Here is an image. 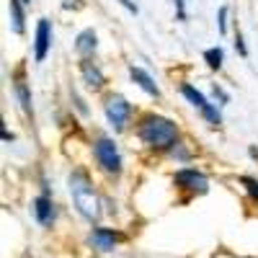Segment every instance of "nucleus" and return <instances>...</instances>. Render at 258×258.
Here are the masks:
<instances>
[{
  "instance_id": "obj_1",
  "label": "nucleus",
  "mask_w": 258,
  "mask_h": 258,
  "mask_svg": "<svg viewBox=\"0 0 258 258\" xmlns=\"http://www.w3.org/2000/svg\"><path fill=\"white\" fill-rule=\"evenodd\" d=\"M137 135H140V140L145 145L165 150V147H170V145L176 142L178 129H176L173 121L165 119V116H145L140 121V126H137Z\"/></svg>"
},
{
  "instance_id": "obj_2",
  "label": "nucleus",
  "mask_w": 258,
  "mask_h": 258,
  "mask_svg": "<svg viewBox=\"0 0 258 258\" xmlns=\"http://www.w3.org/2000/svg\"><path fill=\"white\" fill-rule=\"evenodd\" d=\"M70 194H73V202L78 207V212L83 214L85 220L96 222L101 217V202L96 197V191L91 186V178L83 173V170H73L70 176Z\"/></svg>"
},
{
  "instance_id": "obj_3",
  "label": "nucleus",
  "mask_w": 258,
  "mask_h": 258,
  "mask_svg": "<svg viewBox=\"0 0 258 258\" xmlns=\"http://www.w3.org/2000/svg\"><path fill=\"white\" fill-rule=\"evenodd\" d=\"M93 153H96L98 165L106 170V173H119L121 170V155H119L116 142L111 137H98L96 145H93Z\"/></svg>"
},
{
  "instance_id": "obj_4",
  "label": "nucleus",
  "mask_w": 258,
  "mask_h": 258,
  "mask_svg": "<svg viewBox=\"0 0 258 258\" xmlns=\"http://www.w3.org/2000/svg\"><path fill=\"white\" fill-rule=\"evenodd\" d=\"M181 93L191 101V106H197V109L204 114V119L209 121V124H214V126H217L220 121H222V116H220V111L217 109H214V106L204 98V93L202 91H197V88H194V85H188V83H183L181 85Z\"/></svg>"
},
{
  "instance_id": "obj_5",
  "label": "nucleus",
  "mask_w": 258,
  "mask_h": 258,
  "mask_svg": "<svg viewBox=\"0 0 258 258\" xmlns=\"http://www.w3.org/2000/svg\"><path fill=\"white\" fill-rule=\"evenodd\" d=\"M129 114H132V103H126V98L111 96L106 101V116H109L114 129H124L126 121H129Z\"/></svg>"
},
{
  "instance_id": "obj_6",
  "label": "nucleus",
  "mask_w": 258,
  "mask_h": 258,
  "mask_svg": "<svg viewBox=\"0 0 258 258\" xmlns=\"http://www.w3.org/2000/svg\"><path fill=\"white\" fill-rule=\"evenodd\" d=\"M173 181H176V186H181V188H191V191H199V194H204V191L209 188L207 176L199 173L197 168H181Z\"/></svg>"
},
{
  "instance_id": "obj_7",
  "label": "nucleus",
  "mask_w": 258,
  "mask_h": 258,
  "mask_svg": "<svg viewBox=\"0 0 258 258\" xmlns=\"http://www.w3.org/2000/svg\"><path fill=\"white\" fill-rule=\"evenodd\" d=\"M49 44H52V24L47 18H41L36 24V41H34V59L36 62H44Z\"/></svg>"
},
{
  "instance_id": "obj_8",
  "label": "nucleus",
  "mask_w": 258,
  "mask_h": 258,
  "mask_svg": "<svg viewBox=\"0 0 258 258\" xmlns=\"http://www.w3.org/2000/svg\"><path fill=\"white\" fill-rule=\"evenodd\" d=\"M34 214H36V220L41 225H52V220H54V204H52V199L47 197V194H44V197H36Z\"/></svg>"
},
{
  "instance_id": "obj_9",
  "label": "nucleus",
  "mask_w": 258,
  "mask_h": 258,
  "mask_svg": "<svg viewBox=\"0 0 258 258\" xmlns=\"http://www.w3.org/2000/svg\"><path fill=\"white\" fill-rule=\"evenodd\" d=\"M129 75H132V80L140 85V88L145 91V93H150V96H160V88H158V85L153 83V78H150L142 68H135V64H132V68H129Z\"/></svg>"
},
{
  "instance_id": "obj_10",
  "label": "nucleus",
  "mask_w": 258,
  "mask_h": 258,
  "mask_svg": "<svg viewBox=\"0 0 258 258\" xmlns=\"http://www.w3.org/2000/svg\"><path fill=\"white\" fill-rule=\"evenodd\" d=\"M80 73H83V80L88 83V88H101V85L106 83V80H103V73L96 68L91 59H83V62H80Z\"/></svg>"
},
{
  "instance_id": "obj_11",
  "label": "nucleus",
  "mask_w": 258,
  "mask_h": 258,
  "mask_svg": "<svg viewBox=\"0 0 258 258\" xmlns=\"http://www.w3.org/2000/svg\"><path fill=\"white\" fill-rule=\"evenodd\" d=\"M91 240H93L96 248H101V250H111V248L116 245V240H119V232L106 230V227H96L93 235H91Z\"/></svg>"
},
{
  "instance_id": "obj_12",
  "label": "nucleus",
  "mask_w": 258,
  "mask_h": 258,
  "mask_svg": "<svg viewBox=\"0 0 258 258\" xmlns=\"http://www.w3.org/2000/svg\"><path fill=\"white\" fill-rule=\"evenodd\" d=\"M96 47H98V41H96V31H93V29H85V31L78 34V39H75V49H78L80 54H91Z\"/></svg>"
},
{
  "instance_id": "obj_13",
  "label": "nucleus",
  "mask_w": 258,
  "mask_h": 258,
  "mask_svg": "<svg viewBox=\"0 0 258 258\" xmlns=\"http://www.w3.org/2000/svg\"><path fill=\"white\" fill-rule=\"evenodd\" d=\"M8 8H11V26H13V31L16 34H24V29H26V16H24V6H21V0H11L8 3Z\"/></svg>"
},
{
  "instance_id": "obj_14",
  "label": "nucleus",
  "mask_w": 258,
  "mask_h": 258,
  "mask_svg": "<svg viewBox=\"0 0 258 258\" xmlns=\"http://www.w3.org/2000/svg\"><path fill=\"white\" fill-rule=\"evenodd\" d=\"M16 96L21 101V109H24L26 114H31V93L26 88V83L24 80H16Z\"/></svg>"
},
{
  "instance_id": "obj_15",
  "label": "nucleus",
  "mask_w": 258,
  "mask_h": 258,
  "mask_svg": "<svg viewBox=\"0 0 258 258\" xmlns=\"http://www.w3.org/2000/svg\"><path fill=\"white\" fill-rule=\"evenodd\" d=\"M204 59H207V64H209L212 70H220V68H222V59H225L222 47H212V49H207V52H204Z\"/></svg>"
},
{
  "instance_id": "obj_16",
  "label": "nucleus",
  "mask_w": 258,
  "mask_h": 258,
  "mask_svg": "<svg viewBox=\"0 0 258 258\" xmlns=\"http://www.w3.org/2000/svg\"><path fill=\"white\" fill-rule=\"evenodd\" d=\"M240 183L248 188V194L258 202V181H255V178H250V176H243V178H240Z\"/></svg>"
},
{
  "instance_id": "obj_17",
  "label": "nucleus",
  "mask_w": 258,
  "mask_h": 258,
  "mask_svg": "<svg viewBox=\"0 0 258 258\" xmlns=\"http://www.w3.org/2000/svg\"><path fill=\"white\" fill-rule=\"evenodd\" d=\"M217 26H220V34H227V6H222V8H220Z\"/></svg>"
},
{
  "instance_id": "obj_18",
  "label": "nucleus",
  "mask_w": 258,
  "mask_h": 258,
  "mask_svg": "<svg viewBox=\"0 0 258 258\" xmlns=\"http://www.w3.org/2000/svg\"><path fill=\"white\" fill-rule=\"evenodd\" d=\"M235 47H238V52H240L243 57H248V49H245V44H243V36H240V34L235 36Z\"/></svg>"
},
{
  "instance_id": "obj_19",
  "label": "nucleus",
  "mask_w": 258,
  "mask_h": 258,
  "mask_svg": "<svg viewBox=\"0 0 258 258\" xmlns=\"http://www.w3.org/2000/svg\"><path fill=\"white\" fill-rule=\"evenodd\" d=\"M176 3V8H178V18L181 21H186V8H183V0H173Z\"/></svg>"
},
{
  "instance_id": "obj_20",
  "label": "nucleus",
  "mask_w": 258,
  "mask_h": 258,
  "mask_svg": "<svg viewBox=\"0 0 258 258\" xmlns=\"http://www.w3.org/2000/svg\"><path fill=\"white\" fill-rule=\"evenodd\" d=\"M119 3H121V6H124V8L129 11V13H137V6L132 3V0H119Z\"/></svg>"
},
{
  "instance_id": "obj_21",
  "label": "nucleus",
  "mask_w": 258,
  "mask_h": 258,
  "mask_svg": "<svg viewBox=\"0 0 258 258\" xmlns=\"http://www.w3.org/2000/svg\"><path fill=\"white\" fill-rule=\"evenodd\" d=\"M62 6H64V8H80V3H78V0H64Z\"/></svg>"
},
{
  "instance_id": "obj_22",
  "label": "nucleus",
  "mask_w": 258,
  "mask_h": 258,
  "mask_svg": "<svg viewBox=\"0 0 258 258\" xmlns=\"http://www.w3.org/2000/svg\"><path fill=\"white\" fill-rule=\"evenodd\" d=\"M3 140H6V142H11V140H13V135L8 132V129H3Z\"/></svg>"
},
{
  "instance_id": "obj_23",
  "label": "nucleus",
  "mask_w": 258,
  "mask_h": 258,
  "mask_svg": "<svg viewBox=\"0 0 258 258\" xmlns=\"http://www.w3.org/2000/svg\"><path fill=\"white\" fill-rule=\"evenodd\" d=\"M21 3H31V0H21Z\"/></svg>"
}]
</instances>
